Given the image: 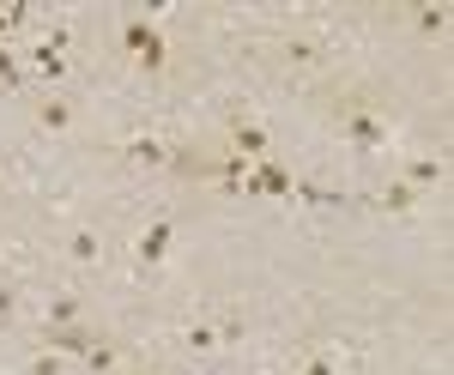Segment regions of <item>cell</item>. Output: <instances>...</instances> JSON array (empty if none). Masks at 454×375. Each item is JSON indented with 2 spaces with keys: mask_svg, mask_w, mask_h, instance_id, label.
Returning a JSON list of instances; mask_svg holds the SVG:
<instances>
[{
  "mask_svg": "<svg viewBox=\"0 0 454 375\" xmlns=\"http://www.w3.org/2000/svg\"><path fill=\"white\" fill-rule=\"evenodd\" d=\"M121 49H128V61L145 67V73H164V61H170L164 31H158V25H145V19H128V25H121Z\"/></svg>",
  "mask_w": 454,
  "mask_h": 375,
  "instance_id": "1",
  "label": "cell"
},
{
  "mask_svg": "<svg viewBox=\"0 0 454 375\" xmlns=\"http://www.w3.org/2000/svg\"><path fill=\"white\" fill-rule=\"evenodd\" d=\"M340 134L351 145H364V152H376V145H387V121L376 109H364V103H340Z\"/></svg>",
  "mask_w": 454,
  "mask_h": 375,
  "instance_id": "2",
  "label": "cell"
},
{
  "mask_svg": "<svg viewBox=\"0 0 454 375\" xmlns=\"http://www.w3.org/2000/svg\"><path fill=\"white\" fill-rule=\"evenodd\" d=\"M170 242H176V224H170V218H152L140 237H134V267H145V273H152V267H164Z\"/></svg>",
  "mask_w": 454,
  "mask_h": 375,
  "instance_id": "3",
  "label": "cell"
},
{
  "mask_svg": "<svg viewBox=\"0 0 454 375\" xmlns=\"http://www.w3.org/2000/svg\"><path fill=\"white\" fill-rule=\"evenodd\" d=\"M291 188H297V176L273 164V158H261V164H248V194H267V200H291Z\"/></svg>",
  "mask_w": 454,
  "mask_h": 375,
  "instance_id": "4",
  "label": "cell"
},
{
  "mask_svg": "<svg viewBox=\"0 0 454 375\" xmlns=\"http://www.w3.org/2000/svg\"><path fill=\"white\" fill-rule=\"evenodd\" d=\"M31 115H36L43 134H73V121H79V109H73L61 91H43V98L31 103Z\"/></svg>",
  "mask_w": 454,
  "mask_h": 375,
  "instance_id": "5",
  "label": "cell"
},
{
  "mask_svg": "<svg viewBox=\"0 0 454 375\" xmlns=\"http://www.w3.org/2000/svg\"><path fill=\"white\" fill-rule=\"evenodd\" d=\"M231 145H237V158L243 164H261V158H273V139L261 121H231Z\"/></svg>",
  "mask_w": 454,
  "mask_h": 375,
  "instance_id": "6",
  "label": "cell"
},
{
  "mask_svg": "<svg viewBox=\"0 0 454 375\" xmlns=\"http://www.w3.org/2000/svg\"><path fill=\"white\" fill-rule=\"evenodd\" d=\"M279 61H285V67H327L333 55H327V43H309V36H285V43H279Z\"/></svg>",
  "mask_w": 454,
  "mask_h": 375,
  "instance_id": "7",
  "label": "cell"
},
{
  "mask_svg": "<svg viewBox=\"0 0 454 375\" xmlns=\"http://www.w3.org/2000/svg\"><path fill=\"white\" fill-rule=\"evenodd\" d=\"M128 164H145V170H164V164H176V152L164 145L158 134H140V139H128Z\"/></svg>",
  "mask_w": 454,
  "mask_h": 375,
  "instance_id": "8",
  "label": "cell"
},
{
  "mask_svg": "<svg viewBox=\"0 0 454 375\" xmlns=\"http://www.w3.org/2000/svg\"><path fill=\"white\" fill-rule=\"evenodd\" d=\"M442 176H449V164H442V158H412V164L400 170V182H406L412 194H424V188H436Z\"/></svg>",
  "mask_w": 454,
  "mask_h": 375,
  "instance_id": "9",
  "label": "cell"
},
{
  "mask_svg": "<svg viewBox=\"0 0 454 375\" xmlns=\"http://www.w3.org/2000/svg\"><path fill=\"white\" fill-rule=\"evenodd\" d=\"M43 327H85V303L79 297H49L43 303Z\"/></svg>",
  "mask_w": 454,
  "mask_h": 375,
  "instance_id": "10",
  "label": "cell"
},
{
  "mask_svg": "<svg viewBox=\"0 0 454 375\" xmlns=\"http://www.w3.org/2000/svg\"><path fill=\"white\" fill-rule=\"evenodd\" d=\"M67 254L79 261V267H98V261H104V237H98L91 224H79V230L67 237Z\"/></svg>",
  "mask_w": 454,
  "mask_h": 375,
  "instance_id": "11",
  "label": "cell"
},
{
  "mask_svg": "<svg viewBox=\"0 0 454 375\" xmlns=\"http://www.w3.org/2000/svg\"><path fill=\"white\" fill-rule=\"evenodd\" d=\"M370 206H376V212H394V218H400V212H412V206H419V194H412L406 182H387V188H376V194H370Z\"/></svg>",
  "mask_w": 454,
  "mask_h": 375,
  "instance_id": "12",
  "label": "cell"
},
{
  "mask_svg": "<svg viewBox=\"0 0 454 375\" xmlns=\"http://www.w3.org/2000/svg\"><path fill=\"white\" fill-rule=\"evenodd\" d=\"M43 345H61V351H79V357H85V351L98 345V333H91V327H43Z\"/></svg>",
  "mask_w": 454,
  "mask_h": 375,
  "instance_id": "13",
  "label": "cell"
},
{
  "mask_svg": "<svg viewBox=\"0 0 454 375\" xmlns=\"http://www.w3.org/2000/svg\"><path fill=\"white\" fill-rule=\"evenodd\" d=\"M412 31H419L424 43H436V36L449 31V6H412Z\"/></svg>",
  "mask_w": 454,
  "mask_h": 375,
  "instance_id": "14",
  "label": "cell"
},
{
  "mask_svg": "<svg viewBox=\"0 0 454 375\" xmlns=\"http://www.w3.org/2000/svg\"><path fill=\"white\" fill-rule=\"evenodd\" d=\"M31 67H36V79H43V85H61V79H67V55H49V49H43V43H36L31 49Z\"/></svg>",
  "mask_w": 454,
  "mask_h": 375,
  "instance_id": "15",
  "label": "cell"
},
{
  "mask_svg": "<svg viewBox=\"0 0 454 375\" xmlns=\"http://www.w3.org/2000/svg\"><path fill=\"white\" fill-rule=\"evenodd\" d=\"M85 370L91 375H121V351H115V340L91 345V351H85Z\"/></svg>",
  "mask_w": 454,
  "mask_h": 375,
  "instance_id": "16",
  "label": "cell"
},
{
  "mask_svg": "<svg viewBox=\"0 0 454 375\" xmlns=\"http://www.w3.org/2000/svg\"><path fill=\"white\" fill-rule=\"evenodd\" d=\"M0 91H12V98H19V91H31V85H25V67H19V55H12V49H0Z\"/></svg>",
  "mask_w": 454,
  "mask_h": 375,
  "instance_id": "17",
  "label": "cell"
},
{
  "mask_svg": "<svg viewBox=\"0 0 454 375\" xmlns=\"http://www.w3.org/2000/svg\"><path fill=\"white\" fill-rule=\"evenodd\" d=\"M182 345H188V351H218V321H194V327L182 333Z\"/></svg>",
  "mask_w": 454,
  "mask_h": 375,
  "instance_id": "18",
  "label": "cell"
},
{
  "mask_svg": "<svg viewBox=\"0 0 454 375\" xmlns=\"http://www.w3.org/2000/svg\"><path fill=\"white\" fill-rule=\"evenodd\" d=\"M25 375H67V363H61V357H55V351L43 345V351H36L31 363H25Z\"/></svg>",
  "mask_w": 454,
  "mask_h": 375,
  "instance_id": "19",
  "label": "cell"
},
{
  "mask_svg": "<svg viewBox=\"0 0 454 375\" xmlns=\"http://www.w3.org/2000/svg\"><path fill=\"white\" fill-rule=\"evenodd\" d=\"M303 375H340V357L333 351H309L303 357Z\"/></svg>",
  "mask_w": 454,
  "mask_h": 375,
  "instance_id": "20",
  "label": "cell"
},
{
  "mask_svg": "<svg viewBox=\"0 0 454 375\" xmlns=\"http://www.w3.org/2000/svg\"><path fill=\"white\" fill-rule=\"evenodd\" d=\"M43 49H49V55H67V49H73V31H67V25H49V31H43Z\"/></svg>",
  "mask_w": 454,
  "mask_h": 375,
  "instance_id": "21",
  "label": "cell"
},
{
  "mask_svg": "<svg viewBox=\"0 0 454 375\" xmlns=\"http://www.w3.org/2000/svg\"><path fill=\"white\" fill-rule=\"evenodd\" d=\"M218 345H243V315H224L218 321Z\"/></svg>",
  "mask_w": 454,
  "mask_h": 375,
  "instance_id": "22",
  "label": "cell"
},
{
  "mask_svg": "<svg viewBox=\"0 0 454 375\" xmlns=\"http://www.w3.org/2000/svg\"><path fill=\"white\" fill-rule=\"evenodd\" d=\"M12 309H19V297H12V285H0V321H12Z\"/></svg>",
  "mask_w": 454,
  "mask_h": 375,
  "instance_id": "23",
  "label": "cell"
},
{
  "mask_svg": "<svg viewBox=\"0 0 454 375\" xmlns=\"http://www.w3.org/2000/svg\"><path fill=\"white\" fill-rule=\"evenodd\" d=\"M121 375H152V370H121Z\"/></svg>",
  "mask_w": 454,
  "mask_h": 375,
  "instance_id": "24",
  "label": "cell"
},
{
  "mask_svg": "<svg viewBox=\"0 0 454 375\" xmlns=\"http://www.w3.org/2000/svg\"><path fill=\"white\" fill-rule=\"evenodd\" d=\"M346 375H370V370H346Z\"/></svg>",
  "mask_w": 454,
  "mask_h": 375,
  "instance_id": "25",
  "label": "cell"
}]
</instances>
